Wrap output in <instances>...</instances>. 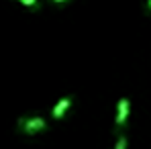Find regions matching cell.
Listing matches in <instances>:
<instances>
[{
    "mask_svg": "<svg viewBox=\"0 0 151 149\" xmlns=\"http://www.w3.org/2000/svg\"><path fill=\"white\" fill-rule=\"evenodd\" d=\"M45 127H47V123H45L43 117H27V119H21V121H19V129H21L25 135H37V133H41Z\"/></svg>",
    "mask_w": 151,
    "mask_h": 149,
    "instance_id": "6da1fadb",
    "label": "cell"
},
{
    "mask_svg": "<svg viewBox=\"0 0 151 149\" xmlns=\"http://www.w3.org/2000/svg\"><path fill=\"white\" fill-rule=\"evenodd\" d=\"M114 149H127V137H125V135H121V137L116 139V143H114Z\"/></svg>",
    "mask_w": 151,
    "mask_h": 149,
    "instance_id": "277c9868",
    "label": "cell"
},
{
    "mask_svg": "<svg viewBox=\"0 0 151 149\" xmlns=\"http://www.w3.org/2000/svg\"><path fill=\"white\" fill-rule=\"evenodd\" d=\"M70 106H72V100L70 98H61L55 102V106L51 108V114H53V119H61L68 110H70Z\"/></svg>",
    "mask_w": 151,
    "mask_h": 149,
    "instance_id": "3957f363",
    "label": "cell"
},
{
    "mask_svg": "<svg viewBox=\"0 0 151 149\" xmlns=\"http://www.w3.org/2000/svg\"><path fill=\"white\" fill-rule=\"evenodd\" d=\"M23 6H27V8H31V6H35L37 4V0H19Z\"/></svg>",
    "mask_w": 151,
    "mask_h": 149,
    "instance_id": "5b68a950",
    "label": "cell"
},
{
    "mask_svg": "<svg viewBox=\"0 0 151 149\" xmlns=\"http://www.w3.org/2000/svg\"><path fill=\"white\" fill-rule=\"evenodd\" d=\"M53 2H55V4H61V2H65V0H53Z\"/></svg>",
    "mask_w": 151,
    "mask_h": 149,
    "instance_id": "8992f818",
    "label": "cell"
},
{
    "mask_svg": "<svg viewBox=\"0 0 151 149\" xmlns=\"http://www.w3.org/2000/svg\"><path fill=\"white\" fill-rule=\"evenodd\" d=\"M147 4H149V10H151V0H149V2H147Z\"/></svg>",
    "mask_w": 151,
    "mask_h": 149,
    "instance_id": "52a82bcc",
    "label": "cell"
},
{
    "mask_svg": "<svg viewBox=\"0 0 151 149\" xmlns=\"http://www.w3.org/2000/svg\"><path fill=\"white\" fill-rule=\"evenodd\" d=\"M129 112H131V102H129V98H121L119 104H116V119H114L116 127H123L127 123Z\"/></svg>",
    "mask_w": 151,
    "mask_h": 149,
    "instance_id": "7a4b0ae2",
    "label": "cell"
}]
</instances>
